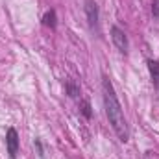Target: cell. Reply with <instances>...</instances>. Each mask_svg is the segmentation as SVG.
I'll list each match as a JSON object with an SVG mask.
<instances>
[{
    "label": "cell",
    "instance_id": "cell-3",
    "mask_svg": "<svg viewBox=\"0 0 159 159\" xmlns=\"http://www.w3.org/2000/svg\"><path fill=\"white\" fill-rule=\"evenodd\" d=\"M111 41H113V44L117 46V50H119L120 54H128V50H129V41H128V35L124 34V30L119 28V26H111Z\"/></svg>",
    "mask_w": 159,
    "mask_h": 159
},
{
    "label": "cell",
    "instance_id": "cell-5",
    "mask_svg": "<svg viewBox=\"0 0 159 159\" xmlns=\"http://www.w3.org/2000/svg\"><path fill=\"white\" fill-rule=\"evenodd\" d=\"M146 65H148V72H150L152 83L159 91V61L157 59H146Z\"/></svg>",
    "mask_w": 159,
    "mask_h": 159
},
{
    "label": "cell",
    "instance_id": "cell-2",
    "mask_svg": "<svg viewBox=\"0 0 159 159\" xmlns=\"http://www.w3.org/2000/svg\"><path fill=\"white\" fill-rule=\"evenodd\" d=\"M85 17H87V24L93 32H98V22H100V11H98V4L94 0H85L83 6Z\"/></svg>",
    "mask_w": 159,
    "mask_h": 159
},
{
    "label": "cell",
    "instance_id": "cell-6",
    "mask_svg": "<svg viewBox=\"0 0 159 159\" xmlns=\"http://www.w3.org/2000/svg\"><path fill=\"white\" fill-rule=\"evenodd\" d=\"M43 26L50 28V30H56L57 28V15H56V9H48L44 15H43Z\"/></svg>",
    "mask_w": 159,
    "mask_h": 159
},
{
    "label": "cell",
    "instance_id": "cell-1",
    "mask_svg": "<svg viewBox=\"0 0 159 159\" xmlns=\"http://www.w3.org/2000/svg\"><path fill=\"white\" fill-rule=\"evenodd\" d=\"M102 98H104L106 115H107V120H109L113 131L117 133L120 143H128L129 141V126H128V120L124 117L122 106H120L119 98H117L115 87H113L111 80L107 76H102Z\"/></svg>",
    "mask_w": 159,
    "mask_h": 159
},
{
    "label": "cell",
    "instance_id": "cell-7",
    "mask_svg": "<svg viewBox=\"0 0 159 159\" xmlns=\"http://www.w3.org/2000/svg\"><path fill=\"white\" fill-rule=\"evenodd\" d=\"M65 89H67V93H69V96H70V98H78L80 87L74 83V81H67V83H65Z\"/></svg>",
    "mask_w": 159,
    "mask_h": 159
},
{
    "label": "cell",
    "instance_id": "cell-4",
    "mask_svg": "<svg viewBox=\"0 0 159 159\" xmlns=\"http://www.w3.org/2000/svg\"><path fill=\"white\" fill-rule=\"evenodd\" d=\"M19 144H20V139H19V133L15 128H7L6 131V148H7V154L9 159H15L19 154Z\"/></svg>",
    "mask_w": 159,
    "mask_h": 159
},
{
    "label": "cell",
    "instance_id": "cell-9",
    "mask_svg": "<svg viewBox=\"0 0 159 159\" xmlns=\"http://www.w3.org/2000/svg\"><path fill=\"white\" fill-rule=\"evenodd\" d=\"M141 159H159V152L157 150H146Z\"/></svg>",
    "mask_w": 159,
    "mask_h": 159
},
{
    "label": "cell",
    "instance_id": "cell-10",
    "mask_svg": "<svg viewBox=\"0 0 159 159\" xmlns=\"http://www.w3.org/2000/svg\"><path fill=\"white\" fill-rule=\"evenodd\" d=\"M152 15L156 19L159 17V0H152Z\"/></svg>",
    "mask_w": 159,
    "mask_h": 159
},
{
    "label": "cell",
    "instance_id": "cell-8",
    "mask_svg": "<svg viewBox=\"0 0 159 159\" xmlns=\"http://www.w3.org/2000/svg\"><path fill=\"white\" fill-rule=\"evenodd\" d=\"M80 111H81V115H83L85 119H91V117H93V111H91V104H89L87 100H81V102H80Z\"/></svg>",
    "mask_w": 159,
    "mask_h": 159
}]
</instances>
